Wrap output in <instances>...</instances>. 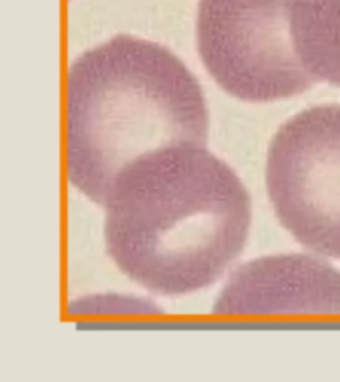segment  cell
Wrapping results in <instances>:
<instances>
[{
	"label": "cell",
	"mask_w": 340,
	"mask_h": 382,
	"mask_svg": "<svg viewBox=\"0 0 340 382\" xmlns=\"http://www.w3.org/2000/svg\"><path fill=\"white\" fill-rule=\"evenodd\" d=\"M104 205L109 257L160 295L209 287L249 235L245 185L229 165L193 144L153 149L125 165Z\"/></svg>",
	"instance_id": "1"
},
{
	"label": "cell",
	"mask_w": 340,
	"mask_h": 382,
	"mask_svg": "<svg viewBox=\"0 0 340 382\" xmlns=\"http://www.w3.org/2000/svg\"><path fill=\"white\" fill-rule=\"evenodd\" d=\"M209 116L195 76L167 48L135 36L111 38L68 72V179L104 203L125 165L167 146H203Z\"/></svg>",
	"instance_id": "2"
},
{
	"label": "cell",
	"mask_w": 340,
	"mask_h": 382,
	"mask_svg": "<svg viewBox=\"0 0 340 382\" xmlns=\"http://www.w3.org/2000/svg\"><path fill=\"white\" fill-rule=\"evenodd\" d=\"M197 46L209 74L245 102H273L306 92L290 38L286 0H201Z\"/></svg>",
	"instance_id": "3"
},
{
	"label": "cell",
	"mask_w": 340,
	"mask_h": 382,
	"mask_svg": "<svg viewBox=\"0 0 340 382\" xmlns=\"http://www.w3.org/2000/svg\"><path fill=\"white\" fill-rule=\"evenodd\" d=\"M267 189L290 235L340 259V106L308 108L281 126L268 147Z\"/></svg>",
	"instance_id": "4"
},
{
	"label": "cell",
	"mask_w": 340,
	"mask_h": 382,
	"mask_svg": "<svg viewBox=\"0 0 340 382\" xmlns=\"http://www.w3.org/2000/svg\"><path fill=\"white\" fill-rule=\"evenodd\" d=\"M217 314H340V273L306 255L263 257L239 267Z\"/></svg>",
	"instance_id": "5"
},
{
	"label": "cell",
	"mask_w": 340,
	"mask_h": 382,
	"mask_svg": "<svg viewBox=\"0 0 340 382\" xmlns=\"http://www.w3.org/2000/svg\"><path fill=\"white\" fill-rule=\"evenodd\" d=\"M286 12L304 70L340 86V0H286Z\"/></svg>",
	"instance_id": "6"
},
{
	"label": "cell",
	"mask_w": 340,
	"mask_h": 382,
	"mask_svg": "<svg viewBox=\"0 0 340 382\" xmlns=\"http://www.w3.org/2000/svg\"><path fill=\"white\" fill-rule=\"evenodd\" d=\"M72 314H109V312H161L151 301L142 299H129V297H92L76 301L70 307Z\"/></svg>",
	"instance_id": "7"
}]
</instances>
